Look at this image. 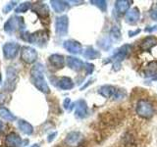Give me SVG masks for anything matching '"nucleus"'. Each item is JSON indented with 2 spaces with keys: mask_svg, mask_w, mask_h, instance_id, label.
Segmentation results:
<instances>
[{
  "mask_svg": "<svg viewBox=\"0 0 157 147\" xmlns=\"http://www.w3.org/2000/svg\"><path fill=\"white\" fill-rule=\"evenodd\" d=\"M31 78L32 81L33 83V85L36 86L39 91H41L42 93L48 94L50 92V88H49L47 82L44 77V69L43 66L40 63L36 64L31 71Z\"/></svg>",
  "mask_w": 157,
  "mask_h": 147,
  "instance_id": "nucleus-1",
  "label": "nucleus"
},
{
  "mask_svg": "<svg viewBox=\"0 0 157 147\" xmlns=\"http://www.w3.org/2000/svg\"><path fill=\"white\" fill-rule=\"evenodd\" d=\"M131 51V45L130 44H125L120 49H118L117 52L113 56L107 58V60L103 61V64L107 63H113V70L118 71L121 68V63L126 59L128 54Z\"/></svg>",
  "mask_w": 157,
  "mask_h": 147,
  "instance_id": "nucleus-2",
  "label": "nucleus"
},
{
  "mask_svg": "<svg viewBox=\"0 0 157 147\" xmlns=\"http://www.w3.org/2000/svg\"><path fill=\"white\" fill-rule=\"evenodd\" d=\"M136 114L142 119H150L154 115V106L147 99H140L136 106Z\"/></svg>",
  "mask_w": 157,
  "mask_h": 147,
  "instance_id": "nucleus-3",
  "label": "nucleus"
},
{
  "mask_svg": "<svg viewBox=\"0 0 157 147\" xmlns=\"http://www.w3.org/2000/svg\"><path fill=\"white\" fill-rule=\"evenodd\" d=\"M25 28V22L22 17L14 16L11 17L4 24V31L8 33H12L19 29H23Z\"/></svg>",
  "mask_w": 157,
  "mask_h": 147,
  "instance_id": "nucleus-4",
  "label": "nucleus"
},
{
  "mask_svg": "<svg viewBox=\"0 0 157 147\" xmlns=\"http://www.w3.org/2000/svg\"><path fill=\"white\" fill-rule=\"evenodd\" d=\"M69 28V19L67 15H62L56 18L55 21V31L58 36H65L68 33Z\"/></svg>",
  "mask_w": 157,
  "mask_h": 147,
  "instance_id": "nucleus-5",
  "label": "nucleus"
},
{
  "mask_svg": "<svg viewBox=\"0 0 157 147\" xmlns=\"http://www.w3.org/2000/svg\"><path fill=\"white\" fill-rule=\"evenodd\" d=\"M48 39H49L48 33L45 31H38V32H36L29 34V37L28 41L41 47V46H44L47 43Z\"/></svg>",
  "mask_w": 157,
  "mask_h": 147,
  "instance_id": "nucleus-6",
  "label": "nucleus"
},
{
  "mask_svg": "<svg viewBox=\"0 0 157 147\" xmlns=\"http://www.w3.org/2000/svg\"><path fill=\"white\" fill-rule=\"evenodd\" d=\"M37 52L34 48L31 46H24L22 47L21 57L22 60L28 64H33L37 60Z\"/></svg>",
  "mask_w": 157,
  "mask_h": 147,
  "instance_id": "nucleus-7",
  "label": "nucleus"
},
{
  "mask_svg": "<svg viewBox=\"0 0 157 147\" xmlns=\"http://www.w3.org/2000/svg\"><path fill=\"white\" fill-rule=\"evenodd\" d=\"M20 45L15 42H7L3 45V54L4 57L9 60L16 58L19 53Z\"/></svg>",
  "mask_w": 157,
  "mask_h": 147,
  "instance_id": "nucleus-8",
  "label": "nucleus"
},
{
  "mask_svg": "<svg viewBox=\"0 0 157 147\" xmlns=\"http://www.w3.org/2000/svg\"><path fill=\"white\" fill-rule=\"evenodd\" d=\"M82 135L78 131H71L67 134L65 138V143L70 147H77L81 143Z\"/></svg>",
  "mask_w": 157,
  "mask_h": 147,
  "instance_id": "nucleus-9",
  "label": "nucleus"
},
{
  "mask_svg": "<svg viewBox=\"0 0 157 147\" xmlns=\"http://www.w3.org/2000/svg\"><path fill=\"white\" fill-rule=\"evenodd\" d=\"M63 47L72 54H78L82 52V44L74 39H68V40L64 41Z\"/></svg>",
  "mask_w": 157,
  "mask_h": 147,
  "instance_id": "nucleus-10",
  "label": "nucleus"
},
{
  "mask_svg": "<svg viewBox=\"0 0 157 147\" xmlns=\"http://www.w3.org/2000/svg\"><path fill=\"white\" fill-rule=\"evenodd\" d=\"M88 115V107L85 100H78L76 102V111L75 116L78 119H83Z\"/></svg>",
  "mask_w": 157,
  "mask_h": 147,
  "instance_id": "nucleus-11",
  "label": "nucleus"
},
{
  "mask_svg": "<svg viewBox=\"0 0 157 147\" xmlns=\"http://www.w3.org/2000/svg\"><path fill=\"white\" fill-rule=\"evenodd\" d=\"M140 12L137 7H132V9H130L125 16L126 22L130 24H136L140 21Z\"/></svg>",
  "mask_w": 157,
  "mask_h": 147,
  "instance_id": "nucleus-12",
  "label": "nucleus"
},
{
  "mask_svg": "<svg viewBox=\"0 0 157 147\" xmlns=\"http://www.w3.org/2000/svg\"><path fill=\"white\" fill-rule=\"evenodd\" d=\"M117 91H118V88H116L115 86L106 85H102L98 88L97 92H98V94H100L104 98H114Z\"/></svg>",
  "mask_w": 157,
  "mask_h": 147,
  "instance_id": "nucleus-13",
  "label": "nucleus"
},
{
  "mask_svg": "<svg viewBox=\"0 0 157 147\" xmlns=\"http://www.w3.org/2000/svg\"><path fill=\"white\" fill-rule=\"evenodd\" d=\"M66 64L67 66L72 69V70L78 72L81 71L82 68H85V63H83L81 59H78L77 57H73V56H68L66 58Z\"/></svg>",
  "mask_w": 157,
  "mask_h": 147,
  "instance_id": "nucleus-14",
  "label": "nucleus"
},
{
  "mask_svg": "<svg viewBox=\"0 0 157 147\" xmlns=\"http://www.w3.org/2000/svg\"><path fill=\"white\" fill-rule=\"evenodd\" d=\"M22 144V138L16 132H11L7 134L5 138V145L7 147H20Z\"/></svg>",
  "mask_w": 157,
  "mask_h": 147,
  "instance_id": "nucleus-15",
  "label": "nucleus"
},
{
  "mask_svg": "<svg viewBox=\"0 0 157 147\" xmlns=\"http://www.w3.org/2000/svg\"><path fill=\"white\" fill-rule=\"evenodd\" d=\"M156 45H157V38L153 36H149L142 39V41L140 43V48L142 51H149Z\"/></svg>",
  "mask_w": 157,
  "mask_h": 147,
  "instance_id": "nucleus-16",
  "label": "nucleus"
},
{
  "mask_svg": "<svg viewBox=\"0 0 157 147\" xmlns=\"http://www.w3.org/2000/svg\"><path fill=\"white\" fill-rule=\"evenodd\" d=\"M132 1L131 0H118L115 2V10L119 15L127 14L131 7V4Z\"/></svg>",
  "mask_w": 157,
  "mask_h": 147,
  "instance_id": "nucleus-17",
  "label": "nucleus"
},
{
  "mask_svg": "<svg viewBox=\"0 0 157 147\" xmlns=\"http://www.w3.org/2000/svg\"><path fill=\"white\" fill-rule=\"evenodd\" d=\"M56 85L60 88V89H63V90H70L75 86L72 78L68 77H62L57 78Z\"/></svg>",
  "mask_w": 157,
  "mask_h": 147,
  "instance_id": "nucleus-18",
  "label": "nucleus"
},
{
  "mask_svg": "<svg viewBox=\"0 0 157 147\" xmlns=\"http://www.w3.org/2000/svg\"><path fill=\"white\" fill-rule=\"evenodd\" d=\"M33 11L36 12L39 17H42V18H47L49 16V9L47 7V5L42 2L33 4Z\"/></svg>",
  "mask_w": 157,
  "mask_h": 147,
  "instance_id": "nucleus-19",
  "label": "nucleus"
},
{
  "mask_svg": "<svg viewBox=\"0 0 157 147\" xmlns=\"http://www.w3.org/2000/svg\"><path fill=\"white\" fill-rule=\"evenodd\" d=\"M48 60L49 63L56 69H62L65 65V58L60 54H52L51 56H49Z\"/></svg>",
  "mask_w": 157,
  "mask_h": 147,
  "instance_id": "nucleus-20",
  "label": "nucleus"
},
{
  "mask_svg": "<svg viewBox=\"0 0 157 147\" xmlns=\"http://www.w3.org/2000/svg\"><path fill=\"white\" fill-rule=\"evenodd\" d=\"M18 127H19L20 130L27 135H31L33 134V126L29 124V122L25 121V120L21 119V120L18 121Z\"/></svg>",
  "mask_w": 157,
  "mask_h": 147,
  "instance_id": "nucleus-21",
  "label": "nucleus"
},
{
  "mask_svg": "<svg viewBox=\"0 0 157 147\" xmlns=\"http://www.w3.org/2000/svg\"><path fill=\"white\" fill-rule=\"evenodd\" d=\"M50 4L53 8V10L56 13H62L68 8L69 4L67 1H59V0H51Z\"/></svg>",
  "mask_w": 157,
  "mask_h": 147,
  "instance_id": "nucleus-22",
  "label": "nucleus"
},
{
  "mask_svg": "<svg viewBox=\"0 0 157 147\" xmlns=\"http://www.w3.org/2000/svg\"><path fill=\"white\" fill-rule=\"evenodd\" d=\"M83 57L86 59H88V60H94V59L100 57V52L97 51L92 46H88L83 52Z\"/></svg>",
  "mask_w": 157,
  "mask_h": 147,
  "instance_id": "nucleus-23",
  "label": "nucleus"
},
{
  "mask_svg": "<svg viewBox=\"0 0 157 147\" xmlns=\"http://www.w3.org/2000/svg\"><path fill=\"white\" fill-rule=\"evenodd\" d=\"M97 45L99 46L101 49H103V50L107 51L111 48L112 40H111V38L108 37V36H102L97 40Z\"/></svg>",
  "mask_w": 157,
  "mask_h": 147,
  "instance_id": "nucleus-24",
  "label": "nucleus"
},
{
  "mask_svg": "<svg viewBox=\"0 0 157 147\" xmlns=\"http://www.w3.org/2000/svg\"><path fill=\"white\" fill-rule=\"evenodd\" d=\"M0 117L8 122H13L16 120V117L12 114V112L5 107H0Z\"/></svg>",
  "mask_w": 157,
  "mask_h": 147,
  "instance_id": "nucleus-25",
  "label": "nucleus"
},
{
  "mask_svg": "<svg viewBox=\"0 0 157 147\" xmlns=\"http://www.w3.org/2000/svg\"><path fill=\"white\" fill-rule=\"evenodd\" d=\"M17 77V72L15 70L14 68L12 67H9L7 69V85H10V83H13L15 85V80Z\"/></svg>",
  "mask_w": 157,
  "mask_h": 147,
  "instance_id": "nucleus-26",
  "label": "nucleus"
},
{
  "mask_svg": "<svg viewBox=\"0 0 157 147\" xmlns=\"http://www.w3.org/2000/svg\"><path fill=\"white\" fill-rule=\"evenodd\" d=\"M110 38L111 40H114V41H118L119 39H121V32H120V28L114 26L112 27L111 31H110Z\"/></svg>",
  "mask_w": 157,
  "mask_h": 147,
  "instance_id": "nucleus-27",
  "label": "nucleus"
},
{
  "mask_svg": "<svg viewBox=\"0 0 157 147\" xmlns=\"http://www.w3.org/2000/svg\"><path fill=\"white\" fill-rule=\"evenodd\" d=\"M32 4L29 2H24V3H21L19 4V6L15 8V12L16 13H25L27 12L28 10L31 8Z\"/></svg>",
  "mask_w": 157,
  "mask_h": 147,
  "instance_id": "nucleus-28",
  "label": "nucleus"
},
{
  "mask_svg": "<svg viewBox=\"0 0 157 147\" xmlns=\"http://www.w3.org/2000/svg\"><path fill=\"white\" fill-rule=\"evenodd\" d=\"M90 3L92 5H94V6L98 7L103 12H105L107 10V2L104 1V0H91Z\"/></svg>",
  "mask_w": 157,
  "mask_h": 147,
  "instance_id": "nucleus-29",
  "label": "nucleus"
},
{
  "mask_svg": "<svg viewBox=\"0 0 157 147\" xmlns=\"http://www.w3.org/2000/svg\"><path fill=\"white\" fill-rule=\"evenodd\" d=\"M16 6V2L15 1H12V2H10V3H8V4H6L4 6V8H3V12L6 14V13H8V12H10L11 10Z\"/></svg>",
  "mask_w": 157,
  "mask_h": 147,
  "instance_id": "nucleus-30",
  "label": "nucleus"
},
{
  "mask_svg": "<svg viewBox=\"0 0 157 147\" xmlns=\"http://www.w3.org/2000/svg\"><path fill=\"white\" fill-rule=\"evenodd\" d=\"M85 69H86V72L87 75H91L92 72L94 71V65H93V64H90V63H86Z\"/></svg>",
  "mask_w": 157,
  "mask_h": 147,
  "instance_id": "nucleus-31",
  "label": "nucleus"
},
{
  "mask_svg": "<svg viewBox=\"0 0 157 147\" xmlns=\"http://www.w3.org/2000/svg\"><path fill=\"white\" fill-rule=\"evenodd\" d=\"M71 106V99L70 98H65V100L63 102V107L65 108V109H69Z\"/></svg>",
  "mask_w": 157,
  "mask_h": 147,
  "instance_id": "nucleus-32",
  "label": "nucleus"
},
{
  "mask_svg": "<svg viewBox=\"0 0 157 147\" xmlns=\"http://www.w3.org/2000/svg\"><path fill=\"white\" fill-rule=\"evenodd\" d=\"M156 31H157V24H155V26H152V27H147L144 29L145 32H156Z\"/></svg>",
  "mask_w": 157,
  "mask_h": 147,
  "instance_id": "nucleus-33",
  "label": "nucleus"
},
{
  "mask_svg": "<svg viewBox=\"0 0 157 147\" xmlns=\"http://www.w3.org/2000/svg\"><path fill=\"white\" fill-rule=\"evenodd\" d=\"M140 32V28H137L136 31H130L129 32V36L130 37H132V36H136V34H139Z\"/></svg>",
  "mask_w": 157,
  "mask_h": 147,
  "instance_id": "nucleus-34",
  "label": "nucleus"
},
{
  "mask_svg": "<svg viewBox=\"0 0 157 147\" xmlns=\"http://www.w3.org/2000/svg\"><path fill=\"white\" fill-rule=\"evenodd\" d=\"M150 17L154 20V21H157V10H152L150 12Z\"/></svg>",
  "mask_w": 157,
  "mask_h": 147,
  "instance_id": "nucleus-35",
  "label": "nucleus"
},
{
  "mask_svg": "<svg viewBox=\"0 0 157 147\" xmlns=\"http://www.w3.org/2000/svg\"><path fill=\"white\" fill-rule=\"evenodd\" d=\"M56 135H57V132H56V131H55V132H53V134H51L50 135H48L47 141H48V142H51V141H53V139L55 138Z\"/></svg>",
  "mask_w": 157,
  "mask_h": 147,
  "instance_id": "nucleus-36",
  "label": "nucleus"
},
{
  "mask_svg": "<svg viewBox=\"0 0 157 147\" xmlns=\"http://www.w3.org/2000/svg\"><path fill=\"white\" fill-rule=\"evenodd\" d=\"M93 81H94V80H90V81H87V83H86V85H83V86H82V87L81 88V90L85 89V88H86V87H87L88 85H91V83H92Z\"/></svg>",
  "mask_w": 157,
  "mask_h": 147,
  "instance_id": "nucleus-37",
  "label": "nucleus"
},
{
  "mask_svg": "<svg viewBox=\"0 0 157 147\" xmlns=\"http://www.w3.org/2000/svg\"><path fill=\"white\" fill-rule=\"evenodd\" d=\"M5 98H6V96L3 93H0V103H3L5 101Z\"/></svg>",
  "mask_w": 157,
  "mask_h": 147,
  "instance_id": "nucleus-38",
  "label": "nucleus"
},
{
  "mask_svg": "<svg viewBox=\"0 0 157 147\" xmlns=\"http://www.w3.org/2000/svg\"><path fill=\"white\" fill-rule=\"evenodd\" d=\"M3 129V123L0 121V130H2Z\"/></svg>",
  "mask_w": 157,
  "mask_h": 147,
  "instance_id": "nucleus-39",
  "label": "nucleus"
},
{
  "mask_svg": "<svg viewBox=\"0 0 157 147\" xmlns=\"http://www.w3.org/2000/svg\"><path fill=\"white\" fill-rule=\"evenodd\" d=\"M29 147H40L38 144H33L32 146H29Z\"/></svg>",
  "mask_w": 157,
  "mask_h": 147,
  "instance_id": "nucleus-40",
  "label": "nucleus"
}]
</instances>
